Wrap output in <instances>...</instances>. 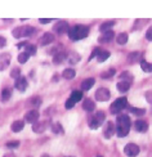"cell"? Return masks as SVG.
Listing matches in <instances>:
<instances>
[{
    "instance_id": "3957f363",
    "label": "cell",
    "mask_w": 152,
    "mask_h": 157,
    "mask_svg": "<svg viewBox=\"0 0 152 157\" xmlns=\"http://www.w3.org/2000/svg\"><path fill=\"white\" fill-rule=\"evenodd\" d=\"M128 106V99L125 97H121V98H117V99L111 104V107H110V109H111V113H119L120 111H123L125 107Z\"/></svg>"
},
{
    "instance_id": "4fadbf2b",
    "label": "cell",
    "mask_w": 152,
    "mask_h": 157,
    "mask_svg": "<svg viewBox=\"0 0 152 157\" xmlns=\"http://www.w3.org/2000/svg\"><path fill=\"white\" fill-rule=\"evenodd\" d=\"M134 126H135L137 132H139V133H146L148 130V124L144 120H137L135 124H134Z\"/></svg>"
},
{
    "instance_id": "f6af8a7d",
    "label": "cell",
    "mask_w": 152,
    "mask_h": 157,
    "mask_svg": "<svg viewBox=\"0 0 152 157\" xmlns=\"http://www.w3.org/2000/svg\"><path fill=\"white\" fill-rule=\"evenodd\" d=\"M29 43H26V41H22V43H19L18 45H17V48H19V49H21L22 47H26V45H27Z\"/></svg>"
},
{
    "instance_id": "ba28073f",
    "label": "cell",
    "mask_w": 152,
    "mask_h": 157,
    "mask_svg": "<svg viewBox=\"0 0 152 157\" xmlns=\"http://www.w3.org/2000/svg\"><path fill=\"white\" fill-rule=\"evenodd\" d=\"M39 116H40L39 111H36V109H30L29 112L25 115V121L29 122V124H36L37 120H39Z\"/></svg>"
},
{
    "instance_id": "d6986e66",
    "label": "cell",
    "mask_w": 152,
    "mask_h": 157,
    "mask_svg": "<svg viewBox=\"0 0 152 157\" xmlns=\"http://www.w3.org/2000/svg\"><path fill=\"white\" fill-rule=\"evenodd\" d=\"M94 82H95V80H94L93 77L85 78V80L81 82V89H83V90H89V89H92V86L94 85Z\"/></svg>"
},
{
    "instance_id": "603a6c76",
    "label": "cell",
    "mask_w": 152,
    "mask_h": 157,
    "mask_svg": "<svg viewBox=\"0 0 152 157\" xmlns=\"http://www.w3.org/2000/svg\"><path fill=\"white\" fill-rule=\"evenodd\" d=\"M64 58H67V54L64 53V52H61V53H58L54 56V58H53V62H54L56 64H59L62 63L64 61Z\"/></svg>"
},
{
    "instance_id": "7a4b0ae2",
    "label": "cell",
    "mask_w": 152,
    "mask_h": 157,
    "mask_svg": "<svg viewBox=\"0 0 152 157\" xmlns=\"http://www.w3.org/2000/svg\"><path fill=\"white\" fill-rule=\"evenodd\" d=\"M89 34V27L84 25H76L74 27H70L68 30V36L71 40H81V39H85Z\"/></svg>"
},
{
    "instance_id": "f35d334b",
    "label": "cell",
    "mask_w": 152,
    "mask_h": 157,
    "mask_svg": "<svg viewBox=\"0 0 152 157\" xmlns=\"http://www.w3.org/2000/svg\"><path fill=\"white\" fill-rule=\"evenodd\" d=\"M75 104H76V103L70 98V99L66 101V104H64V106H66V108H67V109H72V108L75 107Z\"/></svg>"
},
{
    "instance_id": "ab89813d",
    "label": "cell",
    "mask_w": 152,
    "mask_h": 157,
    "mask_svg": "<svg viewBox=\"0 0 152 157\" xmlns=\"http://www.w3.org/2000/svg\"><path fill=\"white\" fill-rule=\"evenodd\" d=\"M146 39L148 41H152V26L147 30V32H146Z\"/></svg>"
},
{
    "instance_id": "d6a6232c",
    "label": "cell",
    "mask_w": 152,
    "mask_h": 157,
    "mask_svg": "<svg viewBox=\"0 0 152 157\" xmlns=\"http://www.w3.org/2000/svg\"><path fill=\"white\" fill-rule=\"evenodd\" d=\"M26 53H27L29 56L30 54H35L36 53V47L35 45H32V44H27L26 45Z\"/></svg>"
},
{
    "instance_id": "7c38bea8",
    "label": "cell",
    "mask_w": 152,
    "mask_h": 157,
    "mask_svg": "<svg viewBox=\"0 0 152 157\" xmlns=\"http://www.w3.org/2000/svg\"><path fill=\"white\" fill-rule=\"evenodd\" d=\"M115 132H116V128L114 125V122H107V124H106L104 130H103V134H104L106 138H111Z\"/></svg>"
},
{
    "instance_id": "9c48e42d",
    "label": "cell",
    "mask_w": 152,
    "mask_h": 157,
    "mask_svg": "<svg viewBox=\"0 0 152 157\" xmlns=\"http://www.w3.org/2000/svg\"><path fill=\"white\" fill-rule=\"evenodd\" d=\"M70 27H68V23L66 21H59L56 26H54V31L57 32V34L62 35V34H66V32H68Z\"/></svg>"
},
{
    "instance_id": "ee69618b",
    "label": "cell",
    "mask_w": 152,
    "mask_h": 157,
    "mask_svg": "<svg viewBox=\"0 0 152 157\" xmlns=\"http://www.w3.org/2000/svg\"><path fill=\"white\" fill-rule=\"evenodd\" d=\"M5 44H6V40H5V37H4V36H0V48L5 47Z\"/></svg>"
},
{
    "instance_id": "8992f818",
    "label": "cell",
    "mask_w": 152,
    "mask_h": 157,
    "mask_svg": "<svg viewBox=\"0 0 152 157\" xmlns=\"http://www.w3.org/2000/svg\"><path fill=\"white\" fill-rule=\"evenodd\" d=\"M110 90L108 89H106V88H99L97 91H95V99L97 101H99V102H106V101H108L110 99Z\"/></svg>"
},
{
    "instance_id": "7bdbcfd3",
    "label": "cell",
    "mask_w": 152,
    "mask_h": 157,
    "mask_svg": "<svg viewBox=\"0 0 152 157\" xmlns=\"http://www.w3.org/2000/svg\"><path fill=\"white\" fill-rule=\"evenodd\" d=\"M39 22L43 23V25H45V23H50V22H52V18H40V19H39Z\"/></svg>"
},
{
    "instance_id": "44dd1931",
    "label": "cell",
    "mask_w": 152,
    "mask_h": 157,
    "mask_svg": "<svg viewBox=\"0 0 152 157\" xmlns=\"http://www.w3.org/2000/svg\"><path fill=\"white\" fill-rule=\"evenodd\" d=\"M116 88L119 91H121V93H125V91H128L129 88H130V82H127V81H120L117 82Z\"/></svg>"
},
{
    "instance_id": "74e56055",
    "label": "cell",
    "mask_w": 152,
    "mask_h": 157,
    "mask_svg": "<svg viewBox=\"0 0 152 157\" xmlns=\"http://www.w3.org/2000/svg\"><path fill=\"white\" fill-rule=\"evenodd\" d=\"M40 103H41V99H40V98H39V97L32 98V99L29 102V104H32V106H35V107H37Z\"/></svg>"
},
{
    "instance_id": "ac0fdd59",
    "label": "cell",
    "mask_w": 152,
    "mask_h": 157,
    "mask_svg": "<svg viewBox=\"0 0 152 157\" xmlns=\"http://www.w3.org/2000/svg\"><path fill=\"white\" fill-rule=\"evenodd\" d=\"M23 128H25V121L23 120H17V121H14L12 124V130L14 133H19L21 130H23Z\"/></svg>"
},
{
    "instance_id": "d590c367",
    "label": "cell",
    "mask_w": 152,
    "mask_h": 157,
    "mask_svg": "<svg viewBox=\"0 0 152 157\" xmlns=\"http://www.w3.org/2000/svg\"><path fill=\"white\" fill-rule=\"evenodd\" d=\"M52 130L54 133H63V128L59 125V124H53V125H52Z\"/></svg>"
},
{
    "instance_id": "bcb514c9",
    "label": "cell",
    "mask_w": 152,
    "mask_h": 157,
    "mask_svg": "<svg viewBox=\"0 0 152 157\" xmlns=\"http://www.w3.org/2000/svg\"><path fill=\"white\" fill-rule=\"evenodd\" d=\"M147 99L152 103V93H147Z\"/></svg>"
},
{
    "instance_id": "9a60e30c",
    "label": "cell",
    "mask_w": 152,
    "mask_h": 157,
    "mask_svg": "<svg viewBox=\"0 0 152 157\" xmlns=\"http://www.w3.org/2000/svg\"><path fill=\"white\" fill-rule=\"evenodd\" d=\"M115 37V34H114V31H107V32H103V35L98 39V41L99 43H103V44H106V43H110L112 39Z\"/></svg>"
},
{
    "instance_id": "60d3db41",
    "label": "cell",
    "mask_w": 152,
    "mask_h": 157,
    "mask_svg": "<svg viewBox=\"0 0 152 157\" xmlns=\"http://www.w3.org/2000/svg\"><path fill=\"white\" fill-rule=\"evenodd\" d=\"M99 52H101L99 49H98V48H95V49L93 50V53L90 54V57H89V61H92V59H93V58H95V57L98 56V53H99Z\"/></svg>"
},
{
    "instance_id": "cb8c5ba5",
    "label": "cell",
    "mask_w": 152,
    "mask_h": 157,
    "mask_svg": "<svg viewBox=\"0 0 152 157\" xmlns=\"http://www.w3.org/2000/svg\"><path fill=\"white\" fill-rule=\"evenodd\" d=\"M114 26H115V21H108V22L102 23L101 27H99V30H101L102 32H107V31H110L111 27H114Z\"/></svg>"
},
{
    "instance_id": "c3c4849f",
    "label": "cell",
    "mask_w": 152,
    "mask_h": 157,
    "mask_svg": "<svg viewBox=\"0 0 152 157\" xmlns=\"http://www.w3.org/2000/svg\"><path fill=\"white\" fill-rule=\"evenodd\" d=\"M98 157H101V156H98Z\"/></svg>"
},
{
    "instance_id": "4dcf8cb0",
    "label": "cell",
    "mask_w": 152,
    "mask_h": 157,
    "mask_svg": "<svg viewBox=\"0 0 152 157\" xmlns=\"http://www.w3.org/2000/svg\"><path fill=\"white\" fill-rule=\"evenodd\" d=\"M29 58H30V56L26 53V52H25V53H19L18 54V62L19 63H26L29 61Z\"/></svg>"
},
{
    "instance_id": "8d00e7d4",
    "label": "cell",
    "mask_w": 152,
    "mask_h": 157,
    "mask_svg": "<svg viewBox=\"0 0 152 157\" xmlns=\"http://www.w3.org/2000/svg\"><path fill=\"white\" fill-rule=\"evenodd\" d=\"M10 76L13 78H18L19 76H21V68H13V71L10 72Z\"/></svg>"
},
{
    "instance_id": "277c9868",
    "label": "cell",
    "mask_w": 152,
    "mask_h": 157,
    "mask_svg": "<svg viewBox=\"0 0 152 157\" xmlns=\"http://www.w3.org/2000/svg\"><path fill=\"white\" fill-rule=\"evenodd\" d=\"M104 119H106L104 112H101V111L99 112H97L93 117H90L89 119V128L90 129H98L103 124Z\"/></svg>"
},
{
    "instance_id": "5bb4252c",
    "label": "cell",
    "mask_w": 152,
    "mask_h": 157,
    "mask_svg": "<svg viewBox=\"0 0 152 157\" xmlns=\"http://www.w3.org/2000/svg\"><path fill=\"white\" fill-rule=\"evenodd\" d=\"M53 41H54V36H53L52 32H45V34L43 35V37L40 39V45L45 47V45L52 44Z\"/></svg>"
},
{
    "instance_id": "83f0119b",
    "label": "cell",
    "mask_w": 152,
    "mask_h": 157,
    "mask_svg": "<svg viewBox=\"0 0 152 157\" xmlns=\"http://www.w3.org/2000/svg\"><path fill=\"white\" fill-rule=\"evenodd\" d=\"M71 99L72 101H74L75 103L76 102H80L81 99H83V93H81V91H72V94H71Z\"/></svg>"
},
{
    "instance_id": "5b68a950",
    "label": "cell",
    "mask_w": 152,
    "mask_h": 157,
    "mask_svg": "<svg viewBox=\"0 0 152 157\" xmlns=\"http://www.w3.org/2000/svg\"><path fill=\"white\" fill-rule=\"evenodd\" d=\"M35 32V29L31 26H25V27H17L13 31V36L14 37H25V36H31Z\"/></svg>"
},
{
    "instance_id": "f546056e",
    "label": "cell",
    "mask_w": 152,
    "mask_h": 157,
    "mask_svg": "<svg viewBox=\"0 0 152 157\" xmlns=\"http://www.w3.org/2000/svg\"><path fill=\"white\" fill-rule=\"evenodd\" d=\"M115 68H110V70H107V71H104V72H102V78H111L112 76L115 75Z\"/></svg>"
},
{
    "instance_id": "6da1fadb",
    "label": "cell",
    "mask_w": 152,
    "mask_h": 157,
    "mask_svg": "<svg viewBox=\"0 0 152 157\" xmlns=\"http://www.w3.org/2000/svg\"><path fill=\"white\" fill-rule=\"evenodd\" d=\"M130 130V119L128 115H120L116 121V134L117 136H127Z\"/></svg>"
},
{
    "instance_id": "e575fe53",
    "label": "cell",
    "mask_w": 152,
    "mask_h": 157,
    "mask_svg": "<svg viewBox=\"0 0 152 157\" xmlns=\"http://www.w3.org/2000/svg\"><path fill=\"white\" fill-rule=\"evenodd\" d=\"M130 111H131V113H134L137 116H142V115L146 113V111H144L143 108H131Z\"/></svg>"
},
{
    "instance_id": "30bf717a",
    "label": "cell",
    "mask_w": 152,
    "mask_h": 157,
    "mask_svg": "<svg viewBox=\"0 0 152 157\" xmlns=\"http://www.w3.org/2000/svg\"><path fill=\"white\" fill-rule=\"evenodd\" d=\"M9 63H10V54L9 53L0 54V71H4L5 68H8Z\"/></svg>"
},
{
    "instance_id": "484cf974",
    "label": "cell",
    "mask_w": 152,
    "mask_h": 157,
    "mask_svg": "<svg viewBox=\"0 0 152 157\" xmlns=\"http://www.w3.org/2000/svg\"><path fill=\"white\" fill-rule=\"evenodd\" d=\"M10 97H12V89L10 88H4L3 91H2V99L4 102H6L8 99H10Z\"/></svg>"
},
{
    "instance_id": "7dc6e473",
    "label": "cell",
    "mask_w": 152,
    "mask_h": 157,
    "mask_svg": "<svg viewBox=\"0 0 152 157\" xmlns=\"http://www.w3.org/2000/svg\"><path fill=\"white\" fill-rule=\"evenodd\" d=\"M43 157H49V156H43Z\"/></svg>"
},
{
    "instance_id": "1f68e13d",
    "label": "cell",
    "mask_w": 152,
    "mask_h": 157,
    "mask_svg": "<svg viewBox=\"0 0 152 157\" xmlns=\"http://www.w3.org/2000/svg\"><path fill=\"white\" fill-rule=\"evenodd\" d=\"M79 61H80V56H79L77 53H72V54L70 56L68 62H70L71 64H75V63H77Z\"/></svg>"
},
{
    "instance_id": "2e32d148",
    "label": "cell",
    "mask_w": 152,
    "mask_h": 157,
    "mask_svg": "<svg viewBox=\"0 0 152 157\" xmlns=\"http://www.w3.org/2000/svg\"><path fill=\"white\" fill-rule=\"evenodd\" d=\"M45 129H47V122L45 121H37L36 124H34V126H32V130H34L35 133H43V132H45Z\"/></svg>"
},
{
    "instance_id": "ffe728a7",
    "label": "cell",
    "mask_w": 152,
    "mask_h": 157,
    "mask_svg": "<svg viewBox=\"0 0 152 157\" xmlns=\"http://www.w3.org/2000/svg\"><path fill=\"white\" fill-rule=\"evenodd\" d=\"M76 75V71L74 68H66L63 72H62V76L63 78H67V80H71V78H74Z\"/></svg>"
},
{
    "instance_id": "836d02e7",
    "label": "cell",
    "mask_w": 152,
    "mask_h": 157,
    "mask_svg": "<svg viewBox=\"0 0 152 157\" xmlns=\"http://www.w3.org/2000/svg\"><path fill=\"white\" fill-rule=\"evenodd\" d=\"M120 78H123V81L131 82V78H133V76H131L129 72H123V74L120 75Z\"/></svg>"
},
{
    "instance_id": "4316f807",
    "label": "cell",
    "mask_w": 152,
    "mask_h": 157,
    "mask_svg": "<svg viewBox=\"0 0 152 157\" xmlns=\"http://www.w3.org/2000/svg\"><path fill=\"white\" fill-rule=\"evenodd\" d=\"M110 57V52L107 50H103V52H99L97 56V61L98 62H104V61H107V58Z\"/></svg>"
},
{
    "instance_id": "e0dca14e",
    "label": "cell",
    "mask_w": 152,
    "mask_h": 157,
    "mask_svg": "<svg viewBox=\"0 0 152 157\" xmlns=\"http://www.w3.org/2000/svg\"><path fill=\"white\" fill-rule=\"evenodd\" d=\"M83 108L88 112H92V111L95 109V103L93 102V99H84L83 102Z\"/></svg>"
},
{
    "instance_id": "7402d4cb",
    "label": "cell",
    "mask_w": 152,
    "mask_h": 157,
    "mask_svg": "<svg viewBox=\"0 0 152 157\" xmlns=\"http://www.w3.org/2000/svg\"><path fill=\"white\" fill-rule=\"evenodd\" d=\"M128 34L127 32H121V34H119L117 37H116V41L120 44V45H124V44H127L128 43Z\"/></svg>"
},
{
    "instance_id": "d4e9b609",
    "label": "cell",
    "mask_w": 152,
    "mask_h": 157,
    "mask_svg": "<svg viewBox=\"0 0 152 157\" xmlns=\"http://www.w3.org/2000/svg\"><path fill=\"white\" fill-rule=\"evenodd\" d=\"M139 57H141V53H138V52H134V53H130L128 56V62L130 64H133L135 62H138V59H139Z\"/></svg>"
},
{
    "instance_id": "b9f144b4",
    "label": "cell",
    "mask_w": 152,
    "mask_h": 157,
    "mask_svg": "<svg viewBox=\"0 0 152 157\" xmlns=\"http://www.w3.org/2000/svg\"><path fill=\"white\" fill-rule=\"evenodd\" d=\"M18 146H19L18 142H10V143H8V144H6V147H8V148H16V147H18Z\"/></svg>"
},
{
    "instance_id": "8fae6325",
    "label": "cell",
    "mask_w": 152,
    "mask_h": 157,
    "mask_svg": "<svg viewBox=\"0 0 152 157\" xmlns=\"http://www.w3.org/2000/svg\"><path fill=\"white\" fill-rule=\"evenodd\" d=\"M27 80H26V77H23V76H19L18 78H16V88L19 90V91H23L27 89Z\"/></svg>"
},
{
    "instance_id": "52a82bcc",
    "label": "cell",
    "mask_w": 152,
    "mask_h": 157,
    "mask_svg": "<svg viewBox=\"0 0 152 157\" xmlns=\"http://www.w3.org/2000/svg\"><path fill=\"white\" fill-rule=\"evenodd\" d=\"M124 152L129 157H135V156H138V153H139V147L137 144H134V143H129V144L125 146Z\"/></svg>"
},
{
    "instance_id": "f1b7e54d",
    "label": "cell",
    "mask_w": 152,
    "mask_h": 157,
    "mask_svg": "<svg viewBox=\"0 0 152 157\" xmlns=\"http://www.w3.org/2000/svg\"><path fill=\"white\" fill-rule=\"evenodd\" d=\"M141 67L144 72H152V63H148L146 61H142L141 62Z\"/></svg>"
}]
</instances>
